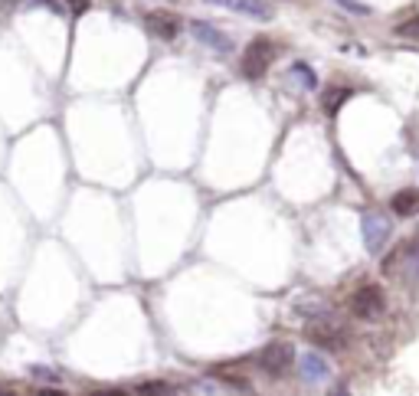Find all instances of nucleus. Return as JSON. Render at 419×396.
Returning <instances> with one entry per match:
<instances>
[{"label": "nucleus", "mask_w": 419, "mask_h": 396, "mask_svg": "<svg viewBox=\"0 0 419 396\" xmlns=\"http://www.w3.org/2000/svg\"><path fill=\"white\" fill-rule=\"evenodd\" d=\"M207 3H216V7H226V10L233 13H243L249 20H272V7L269 3H262V0H207Z\"/></svg>", "instance_id": "obj_6"}, {"label": "nucleus", "mask_w": 419, "mask_h": 396, "mask_svg": "<svg viewBox=\"0 0 419 396\" xmlns=\"http://www.w3.org/2000/svg\"><path fill=\"white\" fill-rule=\"evenodd\" d=\"M390 207H393L396 216H409V213H416L419 210V190H400V194H393Z\"/></svg>", "instance_id": "obj_10"}, {"label": "nucleus", "mask_w": 419, "mask_h": 396, "mask_svg": "<svg viewBox=\"0 0 419 396\" xmlns=\"http://www.w3.org/2000/svg\"><path fill=\"white\" fill-rule=\"evenodd\" d=\"M69 3H73V10H86L89 7V0H69Z\"/></svg>", "instance_id": "obj_17"}, {"label": "nucleus", "mask_w": 419, "mask_h": 396, "mask_svg": "<svg viewBox=\"0 0 419 396\" xmlns=\"http://www.w3.org/2000/svg\"><path fill=\"white\" fill-rule=\"evenodd\" d=\"M308 341H315L318 347H331V350H337V347H344V328H337V324H331L328 318H321V321L308 324Z\"/></svg>", "instance_id": "obj_4"}, {"label": "nucleus", "mask_w": 419, "mask_h": 396, "mask_svg": "<svg viewBox=\"0 0 419 396\" xmlns=\"http://www.w3.org/2000/svg\"><path fill=\"white\" fill-rule=\"evenodd\" d=\"M347 308H351V314L360 318V321H377L383 311H387V295H383L380 285H360L357 292L351 295Z\"/></svg>", "instance_id": "obj_1"}, {"label": "nucleus", "mask_w": 419, "mask_h": 396, "mask_svg": "<svg viewBox=\"0 0 419 396\" xmlns=\"http://www.w3.org/2000/svg\"><path fill=\"white\" fill-rule=\"evenodd\" d=\"M396 37H409V39H419V17H409L403 23L396 26Z\"/></svg>", "instance_id": "obj_12"}, {"label": "nucleus", "mask_w": 419, "mask_h": 396, "mask_svg": "<svg viewBox=\"0 0 419 396\" xmlns=\"http://www.w3.org/2000/svg\"><path fill=\"white\" fill-rule=\"evenodd\" d=\"M148 30L160 39H174L177 30H180V23L174 20L171 13H148Z\"/></svg>", "instance_id": "obj_9"}, {"label": "nucleus", "mask_w": 419, "mask_h": 396, "mask_svg": "<svg viewBox=\"0 0 419 396\" xmlns=\"http://www.w3.org/2000/svg\"><path fill=\"white\" fill-rule=\"evenodd\" d=\"M301 377L305 380H315V384H324L328 377H331V367H328V360L324 357H318V354H305L301 357Z\"/></svg>", "instance_id": "obj_8"}, {"label": "nucleus", "mask_w": 419, "mask_h": 396, "mask_svg": "<svg viewBox=\"0 0 419 396\" xmlns=\"http://www.w3.org/2000/svg\"><path fill=\"white\" fill-rule=\"evenodd\" d=\"M288 364H292V347L282 344V341H279V344H272V347H266V350H262V357H259V367L269 373V377L285 373V370H288Z\"/></svg>", "instance_id": "obj_5"}, {"label": "nucleus", "mask_w": 419, "mask_h": 396, "mask_svg": "<svg viewBox=\"0 0 419 396\" xmlns=\"http://www.w3.org/2000/svg\"><path fill=\"white\" fill-rule=\"evenodd\" d=\"M275 56H279V46L272 39H252L246 46V53H243V59H239V73L246 75V79H259L272 66Z\"/></svg>", "instance_id": "obj_2"}, {"label": "nucleus", "mask_w": 419, "mask_h": 396, "mask_svg": "<svg viewBox=\"0 0 419 396\" xmlns=\"http://www.w3.org/2000/svg\"><path fill=\"white\" fill-rule=\"evenodd\" d=\"M347 99H351V88H344V92H337V88H334V92H328V105H324V109L334 112V109H337V102H347Z\"/></svg>", "instance_id": "obj_13"}, {"label": "nucleus", "mask_w": 419, "mask_h": 396, "mask_svg": "<svg viewBox=\"0 0 419 396\" xmlns=\"http://www.w3.org/2000/svg\"><path fill=\"white\" fill-rule=\"evenodd\" d=\"M190 33L200 39V46L220 53V56H230V53H233V39L226 37L223 30H216V26L203 23V20H194V23H190Z\"/></svg>", "instance_id": "obj_3"}, {"label": "nucleus", "mask_w": 419, "mask_h": 396, "mask_svg": "<svg viewBox=\"0 0 419 396\" xmlns=\"http://www.w3.org/2000/svg\"><path fill=\"white\" fill-rule=\"evenodd\" d=\"M33 377H43V380H56V373L46 370V367H33Z\"/></svg>", "instance_id": "obj_16"}, {"label": "nucleus", "mask_w": 419, "mask_h": 396, "mask_svg": "<svg viewBox=\"0 0 419 396\" xmlns=\"http://www.w3.org/2000/svg\"><path fill=\"white\" fill-rule=\"evenodd\" d=\"M341 7H347V10H354V13H370L367 3H357V0H337Z\"/></svg>", "instance_id": "obj_15"}, {"label": "nucleus", "mask_w": 419, "mask_h": 396, "mask_svg": "<svg viewBox=\"0 0 419 396\" xmlns=\"http://www.w3.org/2000/svg\"><path fill=\"white\" fill-rule=\"evenodd\" d=\"M167 390H171L167 384H141L138 386V393H167Z\"/></svg>", "instance_id": "obj_14"}, {"label": "nucleus", "mask_w": 419, "mask_h": 396, "mask_svg": "<svg viewBox=\"0 0 419 396\" xmlns=\"http://www.w3.org/2000/svg\"><path fill=\"white\" fill-rule=\"evenodd\" d=\"M387 236H390L387 220L377 216V213H367V216H364V246H367V252H380L383 243H387Z\"/></svg>", "instance_id": "obj_7"}, {"label": "nucleus", "mask_w": 419, "mask_h": 396, "mask_svg": "<svg viewBox=\"0 0 419 396\" xmlns=\"http://www.w3.org/2000/svg\"><path fill=\"white\" fill-rule=\"evenodd\" d=\"M292 75H295L305 88H315V75H311V69L305 66V62H295V66H292Z\"/></svg>", "instance_id": "obj_11"}]
</instances>
